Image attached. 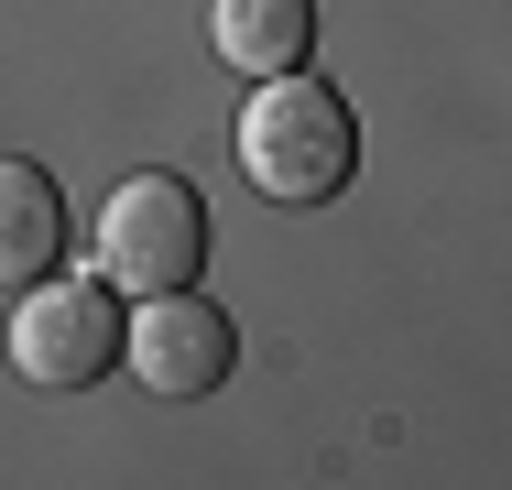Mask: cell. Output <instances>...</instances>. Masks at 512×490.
Returning <instances> with one entry per match:
<instances>
[{"mask_svg": "<svg viewBox=\"0 0 512 490\" xmlns=\"http://www.w3.org/2000/svg\"><path fill=\"white\" fill-rule=\"evenodd\" d=\"M207 44L240 77H284L316 55V0H207Z\"/></svg>", "mask_w": 512, "mask_h": 490, "instance_id": "8992f818", "label": "cell"}, {"mask_svg": "<svg viewBox=\"0 0 512 490\" xmlns=\"http://www.w3.org/2000/svg\"><path fill=\"white\" fill-rule=\"evenodd\" d=\"M66 186L33 164V153H0V284H44L55 262H66Z\"/></svg>", "mask_w": 512, "mask_h": 490, "instance_id": "5b68a950", "label": "cell"}, {"mask_svg": "<svg viewBox=\"0 0 512 490\" xmlns=\"http://www.w3.org/2000/svg\"><path fill=\"white\" fill-rule=\"evenodd\" d=\"M240 175L273 196V207H338L349 175H360V120L349 98L284 66V77H251V109H240Z\"/></svg>", "mask_w": 512, "mask_h": 490, "instance_id": "6da1fadb", "label": "cell"}, {"mask_svg": "<svg viewBox=\"0 0 512 490\" xmlns=\"http://www.w3.org/2000/svg\"><path fill=\"white\" fill-rule=\"evenodd\" d=\"M207 273V196L186 175H131L99 207V284L109 294H186Z\"/></svg>", "mask_w": 512, "mask_h": 490, "instance_id": "7a4b0ae2", "label": "cell"}, {"mask_svg": "<svg viewBox=\"0 0 512 490\" xmlns=\"http://www.w3.org/2000/svg\"><path fill=\"white\" fill-rule=\"evenodd\" d=\"M120 360L164 392V403H197V392H218L240 371V327H229L197 284L186 294H142V316L120 327Z\"/></svg>", "mask_w": 512, "mask_h": 490, "instance_id": "277c9868", "label": "cell"}, {"mask_svg": "<svg viewBox=\"0 0 512 490\" xmlns=\"http://www.w3.org/2000/svg\"><path fill=\"white\" fill-rule=\"evenodd\" d=\"M120 360V294L99 273H44V284H22L11 305V382L33 392H88Z\"/></svg>", "mask_w": 512, "mask_h": 490, "instance_id": "3957f363", "label": "cell"}]
</instances>
